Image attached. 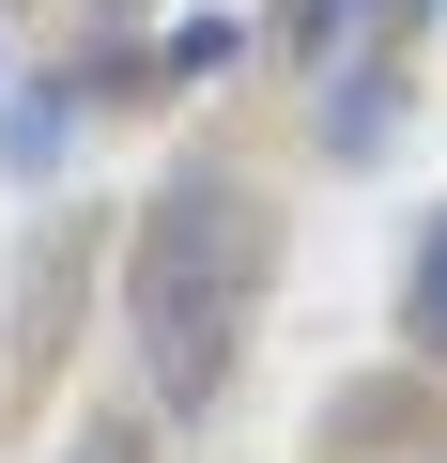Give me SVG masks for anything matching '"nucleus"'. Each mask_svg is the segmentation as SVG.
<instances>
[{
    "instance_id": "1",
    "label": "nucleus",
    "mask_w": 447,
    "mask_h": 463,
    "mask_svg": "<svg viewBox=\"0 0 447 463\" xmlns=\"http://www.w3.org/2000/svg\"><path fill=\"white\" fill-rule=\"evenodd\" d=\"M139 371L154 402H216L247 355V309H263V201L232 170H170L154 216H139Z\"/></svg>"
},
{
    "instance_id": "2",
    "label": "nucleus",
    "mask_w": 447,
    "mask_h": 463,
    "mask_svg": "<svg viewBox=\"0 0 447 463\" xmlns=\"http://www.w3.org/2000/svg\"><path fill=\"white\" fill-rule=\"evenodd\" d=\"M370 16H386V0H278V47H293V62H340Z\"/></svg>"
},
{
    "instance_id": "3",
    "label": "nucleus",
    "mask_w": 447,
    "mask_h": 463,
    "mask_svg": "<svg viewBox=\"0 0 447 463\" xmlns=\"http://www.w3.org/2000/svg\"><path fill=\"white\" fill-rule=\"evenodd\" d=\"M401 340H416V355H447V216L416 232V279H401Z\"/></svg>"
},
{
    "instance_id": "4",
    "label": "nucleus",
    "mask_w": 447,
    "mask_h": 463,
    "mask_svg": "<svg viewBox=\"0 0 447 463\" xmlns=\"http://www.w3.org/2000/svg\"><path fill=\"white\" fill-rule=\"evenodd\" d=\"M78 463H139V432H124V417H93V432H78Z\"/></svg>"
}]
</instances>
